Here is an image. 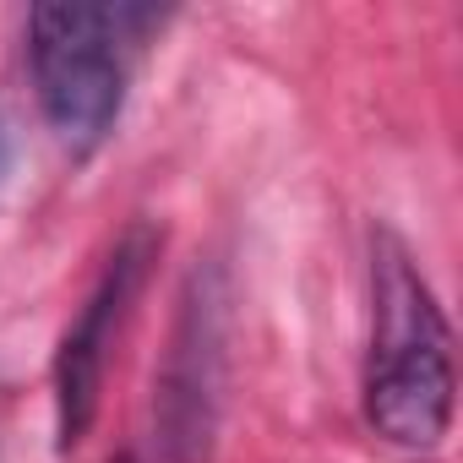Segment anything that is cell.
<instances>
[{
  "instance_id": "cell-3",
  "label": "cell",
  "mask_w": 463,
  "mask_h": 463,
  "mask_svg": "<svg viewBox=\"0 0 463 463\" xmlns=\"http://www.w3.org/2000/svg\"><path fill=\"white\" fill-rule=\"evenodd\" d=\"M223 344H229V289L223 273L191 268L180 289V317L153 376V430L164 463H207L218 403H223Z\"/></svg>"
},
{
  "instance_id": "cell-5",
  "label": "cell",
  "mask_w": 463,
  "mask_h": 463,
  "mask_svg": "<svg viewBox=\"0 0 463 463\" xmlns=\"http://www.w3.org/2000/svg\"><path fill=\"white\" fill-rule=\"evenodd\" d=\"M6 175H12V120L0 109V185H6Z\"/></svg>"
},
{
  "instance_id": "cell-6",
  "label": "cell",
  "mask_w": 463,
  "mask_h": 463,
  "mask_svg": "<svg viewBox=\"0 0 463 463\" xmlns=\"http://www.w3.org/2000/svg\"><path fill=\"white\" fill-rule=\"evenodd\" d=\"M120 463H126V458H120Z\"/></svg>"
},
{
  "instance_id": "cell-4",
  "label": "cell",
  "mask_w": 463,
  "mask_h": 463,
  "mask_svg": "<svg viewBox=\"0 0 463 463\" xmlns=\"http://www.w3.org/2000/svg\"><path fill=\"white\" fill-rule=\"evenodd\" d=\"M153 257H158V235H153V229H147V223L126 229V241H120L115 257L104 262V273H99L88 306L77 311V322H71L66 338H61V354H55V430H61V447H66V452L88 436V425H93V414H99L109 349H115V338H120V322H126V311H131V300H137V289H142Z\"/></svg>"
},
{
  "instance_id": "cell-2",
  "label": "cell",
  "mask_w": 463,
  "mask_h": 463,
  "mask_svg": "<svg viewBox=\"0 0 463 463\" xmlns=\"http://www.w3.org/2000/svg\"><path fill=\"white\" fill-rule=\"evenodd\" d=\"M142 23L147 12H120V6H33L28 55H33L39 109L71 153L99 147L120 120L126 39Z\"/></svg>"
},
{
  "instance_id": "cell-1",
  "label": "cell",
  "mask_w": 463,
  "mask_h": 463,
  "mask_svg": "<svg viewBox=\"0 0 463 463\" xmlns=\"http://www.w3.org/2000/svg\"><path fill=\"white\" fill-rule=\"evenodd\" d=\"M376 338H371V371H365V420L392 447L425 452L452 425V333L447 317L414 268V257L382 235L376 241Z\"/></svg>"
}]
</instances>
